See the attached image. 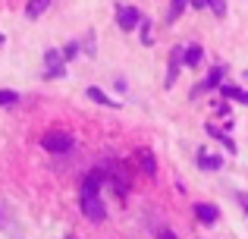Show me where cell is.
I'll use <instances>...</instances> for the list:
<instances>
[{"label": "cell", "mask_w": 248, "mask_h": 239, "mask_svg": "<svg viewBox=\"0 0 248 239\" xmlns=\"http://www.w3.org/2000/svg\"><path fill=\"white\" fill-rule=\"evenodd\" d=\"M198 164H201V170H220V167H223V160H220L217 154H201Z\"/></svg>", "instance_id": "obj_9"}, {"label": "cell", "mask_w": 248, "mask_h": 239, "mask_svg": "<svg viewBox=\"0 0 248 239\" xmlns=\"http://www.w3.org/2000/svg\"><path fill=\"white\" fill-rule=\"evenodd\" d=\"M201 57H204V48H198V44H188V48H186V66H198Z\"/></svg>", "instance_id": "obj_8"}, {"label": "cell", "mask_w": 248, "mask_h": 239, "mask_svg": "<svg viewBox=\"0 0 248 239\" xmlns=\"http://www.w3.org/2000/svg\"><path fill=\"white\" fill-rule=\"evenodd\" d=\"M141 41H145V44H154V29L148 22H141Z\"/></svg>", "instance_id": "obj_14"}, {"label": "cell", "mask_w": 248, "mask_h": 239, "mask_svg": "<svg viewBox=\"0 0 248 239\" xmlns=\"http://www.w3.org/2000/svg\"><path fill=\"white\" fill-rule=\"evenodd\" d=\"M41 145L47 148L50 154H66L69 148L76 145V142H73V135H66V132H47V135H44V142H41Z\"/></svg>", "instance_id": "obj_2"}, {"label": "cell", "mask_w": 248, "mask_h": 239, "mask_svg": "<svg viewBox=\"0 0 248 239\" xmlns=\"http://www.w3.org/2000/svg\"><path fill=\"white\" fill-rule=\"evenodd\" d=\"M157 239H176V236H173V233H167V230H164V233H160Z\"/></svg>", "instance_id": "obj_19"}, {"label": "cell", "mask_w": 248, "mask_h": 239, "mask_svg": "<svg viewBox=\"0 0 248 239\" xmlns=\"http://www.w3.org/2000/svg\"><path fill=\"white\" fill-rule=\"evenodd\" d=\"M195 214H198V221H204V223H217L220 211L214 208V205H195Z\"/></svg>", "instance_id": "obj_6"}, {"label": "cell", "mask_w": 248, "mask_h": 239, "mask_svg": "<svg viewBox=\"0 0 248 239\" xmlns=\"http://www.w3.org/2000/svg\"><path fill=\"white\" fill-rule=\"evenodd\" d=\"M63 60H66V57L60 54V50H54L50 48L47 54H44V63H47V79H63V76H66V66H63Z\"/></svg>", "instance_id": "obj_3"}, {"label": "cell", "mask_w": 248, "mask_h": 239, "mask_svg": "<svg viewBox=\"0 0 248 239\" xmlns=\"http://www.w3.org/2000/svg\"><path fill=\"white\" fill-rule=\"evenodd\" d=\"M0 227H3V211H0Z\"/></svg>", "instance_id": "obj_20"}, {"label": "cell", "mask_w": 248, "mask_h": 239, "mask_svg": "<svg viewBox=\"0 0 248 239\" xmlns=\"http://www.w3.org/2000/svg\"><path fill=\"white\" fill-rule=\"evenodd\" d=\"M47 6H50V0H29V10L25 13H29V19H38Z\"/></svg>", "instance_id": "obj_10"}, {"label": "cell", "mask_w": 248, "mask_h": 239, "mask_svg": "<svg viewBox=\"0 0 248 239\" xmlns=\"http://www.w3.org/2000/svg\"><path fill=\"white\" fill-rule=\"evenodd\" d=\"M76 54H79V44H76V41H69V44H66V50H63V57H66V60H73Z\"/></svg>", "instance_id": "obj_16"}, {"label": "cell", "mask_w": 248, "mask_h": 239, "mask_svg": "<svg viewBox=\"0 0 248 239\" xmlns=\"http://www.w3.org/2000/svg\"><path fill=\"white\" fill-rule=\"evenodd\" d=\"M104 173H91L82 183V211L88 221H104L107 217V208H104V198L97 195V183H101Z\"/></svg>", "instance_id": "obj_1"}, {"label": "cell", "mask_w": 248, "mask_h": 239, "mask_svg": "<svg viewBox=\"0 0 248 239\" xmlns=\"http://www.w3.org/2000/svg\"><path fill=\"white\" fill-rule=\"evenodd\" d=\"M116 22H120L123 32H132V29H139L145 19H141V13L135 10V6H120V13H116Z\"/></svg>", "instance_id": "obj_4"}, {"label": "cell", "mask_w": 248, "mask_h": 239, "mask_svg": "<svg viewBox=\"0 0 248 239\" xmlns=\"http://www.w3.org/2000/svg\"><path fill=\"white\" fill-rule=\"evenodd\" d=\"M85 95H88V98H91V101H94V104H107V107H120V101H113V98H107V95H104V92H101V88H94V85H91V88H88V92H85Z\"/></svg>", "instance_id": "obj_7"}, {"label": "cell", "mask_w": 248, "mask_h": 239, "mask_svg": "<svg viewBox=\"0 0 248 239\" xmlns=\"http://www.w3.org/2000/svg\"><path fill=\"white\" fill-rule=\"evenodd\" d=\"M245 79H248V73H245Z\"/></svg>", "instance_id": "obj_21"}, {"label": "cell", "mask_w": 248, "mask_h": 239, "mask_svg": "<svg viewBox=\"0 0 248 239\" xmlns=\"http://www.w3.org/2000/svg\"><path fill=\"white\" fill-rule=\"evenodd\" d=\"M223 98H236L239 104H248V92H242L236 85H223Z\"/></svg>", "instance_id": "obj_11"}, {"label": "cell", "mask_w": 248, "mask_h": 239, "mask_svg": "<svg viewBox=\"0 0 248 239\" xmlns=\"http://www.w3.org/2000/svg\"><path fill=\"white\" fill-rule=\"evenodd\" d=\"M211 10L217 13V16H223V13H226V3H223V0H211Z\"/></svg>", "instance_id": "obj_17"}, {"label": "cell", "mask_w": 248, "mask_h": 239, "mask_svg": "<svg viewBox=\"0 0 248 239\" xmlns=\"http://www.w3.org/2000/svg\"><path fill=\"white\" fill-rule=\"evenodd\" d=\"M13 104H19V95L10 92V88H3V92H0V107H13Z\"/></svg>", "instance_id": "obj_13"}, {"label": "cell", "mask_w": 248, "mask_h": 239, "mask_svg": "<svg viewBox=\"0 0 248 239\" xmlns=\"http://www.w3.org/2000/svg\"><path fill=\"white\" fill-rule=\"evenodd\" d=\"M223 73H226L223 66L211 69V76H207V79H204V92H207V88H214V85H220V79H223Z\"/></svg>", "instance_id": "obj_12"}, {"label": "cell", "mask_w": 248, "mask_h": 239, "mask_svg": "<svg viewBox=\"0 0 248 239\" xmlns=\"http://www.w3.org/2000/svg\"><path fill=\"white\" fill-rule=\"evenodd\" d=\"M192 6H201V10H204V6H211V0H192Z\"/></svg>", "instance_id": "obj_18"}, {"label": "cell", "mask_w": 248, "mask_h": 239, "mask_svg": "<svg viewBox=\"0 0 248 239\" xmlns=\"http://www.w3.org/2000/svg\"><path fill=\"white\" fill-rule=\"evenodd\" d=\"M186 6H188V0H173V10H170V19H176L182 10H186Z\"/></svg>", "instance_id": "obj_15"}, {"label": "cell", "mask_w": 248, "mask_h": 239, "mask_svg": "<svg viewBox=\"0 0 248 239\" xmlns=\"http://www.w3.org/2000/svg\"><path fill=\"white\" fill-rule=\"evenodd\" d=\"M139 164H141V170H145L148 176L157 173V160H154V154L148 151V148H139Z\"/></svg>", "instance_id": "obj_5"}]
</instances>
